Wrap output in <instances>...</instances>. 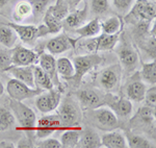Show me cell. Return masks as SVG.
Masks as SVG:
<instances>
[{
    "mask_svg": "<svg viewBox=\"0 0 156 148\" xmlns=\"http://www.w3.org/2000/svg\"><path fill=\"white\" fill-rule=\"evenodd\" d=\"M84 117L90 125L104 132L117 129L119 126V118L109 107L102 105L95 109L85 110Z\"/></svg>",
    "mask_w": 156,
    "mask_h": 148,
    "instance_id": "obj_1",
    "label": "cell"
},
{
    "mask_svg": "<svg viewBox=\"0 0 156 148\" xmlns=\"http://www.w3.org/2000/svg\"><path fill=\"white\" fill-rule=\"evenodd\" d=\"M57 116L59 117L62 126L69 127L79 126L82 120V112L79 105L71 97H66L57 106Z\"/></svg>",
    "mask_w": 156,
    "mask_h": 148,
    "instance_id": "obj_2",
    "label": "cell"
},
{
    "mask_svg": "<svg viewBox=\"0 0 156 148\" xmlns=\"http://www.w3.org/2000/svg\"><path fill=\"white\" fill-rule=\"evenodd\" d=\"M9 109L12 110L15 118L20 124L22 130L27 134L34 132V126L37 122L36 113L32 111L29 106L24 104L22 101L12 99L9 102Z\"/></svg>",
    "mask_w": 156,
    "mask_h": 148,
    "instance_id": "obj_3",
    "label": "cell"
},
{
    "mask_svg": "<svg viewBox=\"0 0 156 148\" xmlns=\"http://www.w3.org/2000/svg\"><path fill=\"white\" fill-rule=\"evenodd\" d=\"M103 63H104V59L97 53H90L85 54V56H76L74 59V62H73L75 74L72 79H74L75 84L78 85L81 81L82 77L85 74H87L92 69H94L95 67L100 66Z\"/></svg>",
    "mask_w": 156,
    "mask_h": 148,
    "instance_id": "obj_4",
    "label": "cell"
},
{
    "mask_svg": "<svg viewBox=\"0 0 156 148\" xmlns=\"http://www.w3.org/2000/svg\"><path fill=\"white\" fill-rule=\"evenodd\" d=\"M122 67L121 65H112L106 67L99 73L97 77V84L102 90L108 93L115 92L120 87Z\"/></svg>",
    "mask_w": 156,
    "mask_h": 148,
    "instance_id": "obj_5",
    "label": "cell"
},
{
    "mask_svg": "<svg viewBox=\"0 0 156 148\" xmlns=\"http://www.w3.org/2000/svg\"><path fill=\"white\" fill-rule=\"evenodd\" d=\"M6 92L12 99L23 101L25 99L36 97L44 91L42 89H39V88H30L18 79L12 78L7 81Z\"/></svg>",
    "mask_w": 156,
    "mask_h": 148,
    "instance_id": "obj_6",
    "label": "cell"
},
{
    "mask_svg": "<svg viewBox=\"0 0 156 148\" xmlns=\"http://www.w3.org/2000/svg\"><path fill=\"white\" fill-rule=\"evenodd\" d=\"M115 52L119 56L121 65L126 72L129 73L134 71L138 65V54L133 45L126 40H123L115 48Z\"/></svg>",
    "mask_w": 156,
    "mask_h": 148,
    "instance_id": "obj_7",
    "label": "cell"
},
{
    "mask_svg": "<svg viewBox=\"0 0 156 148\" xmlns=\"http://www.w3.org/2000/svg\"><path fill=\"white\" fill-rule=\"evenodd\" d=\"M67 129L62 126L60 119L57 115H47L40 119H37L34 132L39 139H45L51 136L55 132Z\"/></svg>",
    "mask_w": 156,
    "mask_h": 148,
    "instance_id": "obj_8",
    "label": "cell"
},
{
    "mask_svg": "<svg viewBox=\"0 0 156 148\" xmlns=\"http://www.w3.org/2000/svg\"><path fill=\"white\" fill-rule=\"evenodd\" d=\"M104 104L108 105L115 115L121 119H127L131 116L133 111L132 102L126 97H118L108 93L104 96Z\"/></svg>",
    "mask_w": 156,
    "mask_h": 148,
    "instance_id": "obj_9",
    "label": "cell"
},
{
    "mask_svg": "<svg viewBox=\"0 0 156 148\" xmlns=\"http://www.w3.org/2000/svg\"><path fill=\"white\" fill-rule=\"evenodd\" d=\"M120 39V34H102L94 38H89L84 44V47L90 52L110 51L117 46Z\"/></svg>",
    "mask_w": 156,
    "mask_h": 148,
    "instance_id": "obj_10",
    "label": "cell"
},
{
    "mask_svg": "<svg viewBox=\"0 0 156 148\" xmlns=\"http://www.w3.org/2000/svg\"><path fill=\"white\" fill-rule=\"evenodd\" d=\"M128 17L136 18L140 21H152L156 16L155 1L151 0H136L131 9L127 14Z\"/></svg>",
    "mask_w": 156,
    "mask_h": 148,
    "instance_id": "obj_11",
    "label": "cell"
},
{
    "mask_svg": "<svg viewBox=\"0 0 156 148\" xmlns=\"http://www.w3.org/2000/svg\"><path fill=\"white\" fill-rule=\"evenodd\" d=\"M146 90V84L140 78V72H135V74L130 76L125 85V95L130 101H144Z\"/></svg>",
    "mask_w": 156,
    "mask_h": 148,
    "instance_id": "obj_12",
    "label": "cell"
},
{
    "mask_svg": "<svg viewBox=\"0 0 156 148\" xmlns=\"http://www.w3.org/2000/svg\"><path fill=\"white\" fill-rule=\"evenodd\" d=\"M60 102V92L54 88L47 93H41L36 99V106L43 114H49L55 111Z\"/></svg>",
    "mask_w": 156,
    "mask_h": 148,
    "instance_id": "obj_13",
    "label": "cell"
},
{
    "mask_svg": "<svg viewBox=\"0 0 156 148\" xmlns=\"http://www.w3.org/2000/svg\"><path fill=\"white\" fill-rule=\"evenodd\" d=\"M77 100L85 110L104 105V96L100 91L94 89H82L75 93Z\"/></svg>",
    "mask_w": 156,
    "mask_h": 148,
    "instance_id": "obj_14",
    "label": "cell"
},
{
    "mask_svg": "<svg viewBox=\"0 0 156 148\" xmlns=\"http://www.w3.org/2000/svg\"><path fill=\"white\" fill-rule=\"evenodd\" d=\"M39 61V54L34 50L23 46L12 49V62L14 66H31Z\"/></svg>",
    "mask_w": 156,
    "mask_h": 148,
    "instance_id": "obj_15",
    "label": "cell"
},
{
    "mask_svg": "<svg viewBox=\"0 0 156 148\" xmlns=\"http://www.w3.org/2000/svg\"><path fill=\"white\" fill-rule=\"evenodd\" d=\"M73 47H74V43L66 34H58V36L48 40L46 43V49L49 51V53L53 54V56L64 53L68 50L72 49Z\"/></svg>",
    "mask_w": 156,
    "mask_h": 148,
    "instance_id": "obj_16",
    "label": "cell"
},
{
    "mask_svg": "<svg viewBox=\"0 0 156 148\" xmlns=\"http://www.w3.org/2000/svg\"><path fill=\"white\" fill-rule=\"evenodd\" d=\"M6 72L12 74L14 78L24 82L28 87L36 88L32 65L31 66H14L12 65V67H9Z\"/></svg>",
    "mask_w": 156,
    "mask_h": 148,
    "instance_id": "obj_17",
    "label": "cell"
},
{
    "mask_svg": "<svg viewBox=\"0 0 156 148\" xmlns=\"http://www.w3.org/2000/svg\"><path fill=\"white\" fill-rule=\"evenodd\" d=\"M87 16H89V4L85 2L81 9H75L72 13H69L66 18L62 20V22H64L65 26L75 29L84 24Z\"/></svg>",
    "mask_w": 156,
    "mask_h": 148,
    "instance_id": "obj_18",
    "label": "cell"
},
{
    "mask_svg": "<svg viewBox=\"0 0 156 148\" xmlns=\"http://www.w3.org/2000/svg\"><path fill=\"white\" fill-rule=\"evenodd\" d=\"M102 146L106 148H126V137L120 130H110L101 137Z\"/></svg>",
    "mask_w": 156,
    "mask_h": 148,
    "instance_id": "obj_19",
    "label": "cell"
},
{
    "mask_svg": "<svg viewBox=\"0 0 156 148\" xmlns=\"http://www.w3.org/2000/svg\"><path fill=\"white\" fill-rule=\"evenodd\" d=\"M40 67L48 74V76L51 78L53 85H59L58 78H57V72H56V60L51 53H43L39 56Z\"/></svg>",
    "mask_w": 156,
    "mask_h": 148,
    "instance_id": "obj_20",
    "label": "cell"
},
{
    "mask_svg": "<svg viewBox=\"0 0 156 148\" xmlns=\"http://www.w3.org/2000/svg\"><path fill=\"white\" fill-rule=\"evenodd\" d=\"M6 24L16 31L18 37L24 43L30 44L37 39V29L34 25H23L20 23H14V22Z\"/></svg>",
    "mask_w": 156,
    "mask_h": 148,
    "instance_id": "obj_21",
    "label": "cell"
},
{
    "mask_svg": "<svg viewBox=\"0 0 156 148\" xmlns=\"http://www.w3.org/2000/svg\"><path fill=\"white\" fill-rule=\"evenodd\" d=\"M77 147H81V148L102 147L101 137L99 136L98 132H95L94 129L90 128V127H87V128H85V129L82 128Z\"/></svg>",
    "mask_w": 156,
    "mask_h": 148,
    "instance_id": "obj_22",
    "label": "cell"
},
{
    "mask_svg": "<svg viewBox=\"0 0 156 148\" xmlns=\"http://www.w3.org/2000/svg\"><path fill=\"white\" fill-rule=\"evenodd\" d=\"M81 132H82V127L80 125L79 126L69 127V128L65 129L59 141L60 144H62V147L65 148L77 147Z\"/></svg>",
    "mask_w": 156,
    "mask_h": 148,
    "instance_id": "obj_23",
    "label": "cell"
},
{
    "mask_svg": "<svg viewBox=\"0 0 156 148\" xmlns=\"http://www.w3.org/2000/svg\"><path fill=\"white\" fill-rule=\"evenodd\" d=\"M74 31L79 34L80 38H85V39L94 38L101 32V21L99 18H95L78 28H75Z\"/></svg>",
    "mask_w": 156,
    "mask_h": 148,
    "instance_id": "obj_24",
    "label": "cell"
},
{
    "mask_svg": "<svg viewBox=\"0 0 156 148\" xmlns=\"http://www.w3.org/2000/svg\"><path fill=\"white\" fill-rule=\"evenodd\" d=\"M34 68V84L36 88L42 89L43 91H49L53 89L54 85L52 82L51 78L48 76V74L37 65H32Z\"/></svg>",
    "mask_w": 156,
    "mask_h": 148,
    "instance_id": "obj_25",
    "label": "cell"
},
{
    "mask_svg": "<svg viewBox=\"0 0 156 148\" xmlns=\"http://www.w3.org/2000/svg\"><path fill=\"white\" fill-rule=\"evenodd\" d=\"M18 39V34L11 26L6 23H0V44L11 49L16 45Z\"/></svg>",
    "mask_w": 156,
    "mask_h": 148,
    "instance_id": "obj_26",
    "label": "cell"
},
{
    "mask_svg": "<svg viewBox=\"0 0 156 148\" xmlns=\"http://www.w3.org/2000/svg\"><path fill=\"white\" fill-rule=\"evenodd\" d=\"M123 28V22L121 18L112 16L101 22V31L106 34H120Z\"/></svg>",
    "mask_w": 156,
    "mask_h": 148,
    "instance_id": "obj_27",
    "label": "cell"
},
{
    "mask_svg": "<svg viewBox=\"0 0 156 148\" xmlns=\"http://www.w3.org/2000/svg\"><path fill=\"white\" fill-rule=\"evenodd\" d=\"M56 72L62 78L72 79L75 74L74 65L68 57H59L56 60Z\"/></svg>",
    "mask_w": 156,
    "mask_h": 148,
    "instance_id": "obj_28",
    "label": "cell"
},
{
    "mask_svg": "<svg viewBox=\"0 0 156 148\" xmlns=\"http://www.w3.org/2000/svg\"><path fill=\"white\" fill-rule=\"evenodd\" d=\"M32 15V6L29 1L27 0H23V1L17 3L15 6L14 12H12V18L17 23H20L23 20L28 18Z\"/></svg>",
    "mask_w": 156,
    "mask_h": 148,
    "instance_id": "obj_29",
    "label": "cell"
},
{
    "mask_svg": "<svg viewBox=\"0 0 156 148\" xmlns=\"http://www.w3.org/2000/svg\"><path fill=\"white\" fill-rule=\"evenodd\" d=\"M16 118L12 110L5 105H0V132H5L15 125Z\"/></svg>",
    "mask_w": 156,
    "mask_h": 148,
    "instance_id": "obj_30",
    "label": "cell"
},
{
    "mask_svg": "<svg viewBox=\"0 0 156 148\" xmlns=\"http://www.w3.org/2000/svg\"><path fill=\"white\" fill-rule=\"evenodd\" d=\"M140 76L145 84L155 85L156 82V63L152 61L150 63H144Z\"/></svg>",
    "mask_w": 156,
    "mask_h": 148,
    "instance_id": "obj_31",
    "label": "cell"
},
{
    "mask_svg": "<svg viewBox=\"0 0 156 148\" xmlns=\"http://www.w3.org/2000/svg\"><path fill=\"white\" fill-rule=\"evenodd\" d=\"M127 146L130 148H152L153 145L151 142L144 136L127 132L126 134Z\"/></svg>",
    "mask_w": 156,
    "mask_h": 148,
    "instance_id": "obj_32",
    "label": "cell"
},
{
    "mask_svg": "<svg viewBox=\"0 0 156 148\" xmlns=\"http://www.w3.org/2000/svg\"><path fill=\"white\" fill-rule=\"evenodd\" d=\"M48 11L51 13L52 15L56 19L62 22V20L67 17V15L70 12V5L67 1L65 0H56L54 5H51L48 9Z\"/></svg>",
    "mask_w": 156,
    "mask_h": 148,
    "instance_id": "obj_33",
    "label": "cell"
},
{
    "mask_svg": "<svg viewBox=\"0 0 156 148\" xmlns=\"http://www.w3.org/2000/svg\"><path fill=\"white\" fill-rule=\"evenodd\" d=\"M43 19H44V24L48 27L50 34H58L62 31V22L55 18L48 9H46L44 16H43Z\"/></svg>",
    "mask_w": 156,
    "mask_h": 148,
    "instance_id": "obj_34",
    "label": "cell"
},
{
    "mask_svg": "<svg viewBox=\"0 0 156 148\" xmlns=\"http://www.w3.org/2000/svg\"><path fill=\"white\" fill-rule=\"evenodd\" d=\"M134 118L140 120L143 124L146 125H151L152 122H154V118H155V109H151V107L145 106L140 107L136 113V116Z\"/></svg>",
    "mask_w": 156,
    "mask_h": 148,
    "instance_id": "obj_35",
    "label": "cell"
},
{
    "mask_svg": "<svg viewBox=\"0 0 156 148\" xmlns=\"http://www.w3.org/2000/svg\"><path fill=\"white\" fill-rule=\"evenodd\" d=\"M12 66V50L9 48H0V71L6 72Z\"/></svg>",
    "mask_w": 156,
    "mask_h": 148,
    "instance_id": "obj_36",
    "label": "cell"
},
{
    "mask_svg": "<svg viewBox=\"0 0 156 148\" xmlns=\"http://www.w3.org/2000/svg\"><path fill=\"white\" fill-rule=\"evenodd\" d=\"M30 2L32 6V14L37 20L41 19L44 16V13L46 12V6L48 4L49 0H27Z\"/></svg>",
    "mask_w": 156,
    "mask_h": 148,
    "instance_id": "obj_37",
    "label": "cell"
},
{
    "mask_svg": "<svg viewBox=\"0 0 156 148\" xmlns=\"http://www.w3.org/2000/svg\"><path fill=\"white\" fill-rule=\"evenodd\" d=\"M90 11L95 15H104L109 11V0H90Z\"/></svg>",
    "mask_w": 156,
    "mask_h": 148,
    "instance_id": "obj_38",
    "label": "cell"
},
{
    "mask_svg": "<svg viewBox=\"0 0 156 148\" xmlns=\"http://www.w3.org/2000/svg\"><path fill=\"white\" fill-rule=\"evenodd\" d=\"M112 4L118 12L122 15L128 14L134 4V0H112Z\"/></svg>",
    "mask_w": 156,
    "mask_h": 148,
    "instance_id": "obj_39",
    "label": "cell"
},
{
    "mask_svg": "<svg viewBox=\"0 0 156 148\" xmlns=\"http://www.w3.org/2000/svg\"><path fill=\"white\" fill-rule=\"evenodd\" d=\"M144 100L146 102L147 106L151 107V109H155L156 105V88L153 85V87H151L150 89L146 90Z\"/></svg>",
    "mask_w": 156,
    "mask_h": 148,
    "instance_id": "obj_40",
    "label": "cell"
},
{
    "mask_svg": "<svg viewBox=\"0 0 156 148\" xmlns=\"http://www.w3.org/2000/svg\"><path fill=\"white\" fill-rule=\"evenodd\" d=\"M40 148H62V144L58 140L53 139V138H45L42 139V141H40L37 145Z\"/></svg>",
    "mask_w": 156,
    "mask_h": 148,
    "instance_id": "obj_41",
    "label": "cell"
},
{
    "mask_svg": "<svg viewBox=\"0 0 156 148\" xmlns=\"http://www.w3.org/2000/svg\"><path fill=\"white\" fill-rule=\"evenodd\" d=\"M37 39H39V38H43V37H46V36H48V34H50L48 27H47L45 24L37 25Z\"/></svg>",
    "mask_w": 156,
    "mask_h": 148,
    "instance_id": "obj_42",
    "label": "cell"
},
{
    "mask_svg": "<svg viewBox=\"0 0 156 148\" xmlns=\"http://www.w3.org/2000/svg\"><path fill=\"white\" fill-rule=\"evenodd\" d=\"M65 1H67L69 3L70 9H74L77 6V4L79 3V0H65Z\"/></svg>",
    "mask_w": 156,
    "mask_h": 148,
    "instance_id": "obj_43",
    "label": "cell"
},
{
    "mask_svg": "<svg viewBox=\"0 0 156 148\" xmlns=\"http://www.w3.org/2000/svg\"><path fill=\"white\" fill-rule=\"evenodd\" d=\"M0 147H15V146L12 143L3 141V142H0Z\"/></svg>",
    "mask_w": 156,
    "mask_h": 148,
    "instance_id": "obj_44",
    "label": "cell"
},
{
    "mask_svg": "<svg viewBox=\"0 0 156 148\" xmlns=\"http://www.w3.org/2000/svg\"><path fill=\"white\" fill-rule=\"evenodd\" d=\"M9 2V0H0V9H2L3 6H5V4Z\"/></svg>",
    "mask_w": 156,
    "mask_h": 148,
    "instance_id": "obj_45",
    "label": "cell"
},
{
    "mask_svg": "<svg viewBox=\"0 0 156 148\" xmlns=\"http://www.w3.org/2000/svg\"><path fill=\"white\" fill-rule=\"evenodd\" d=\"M3 93H4V87H3V85H2V82L0 81V96L3 95Z\"/></svg>",
    "mask_w": 156,
    "mask_h": 148,
    "instance_id": "obj_46",
    "label": "cell"
},
{
    "mask_svg": "<svg viewBox=\"0 0 156 148\" xmlns=\"http://www.w3.org/2000/svg\"><path fill=\"white\" fill-rule=\"evenodd\" d=\"M151 1H155V0H151Z\"/></svg>",
    "mask_w": 156,
    "mask_h": 148,
    "instance_id": "obj_47",
    "label": "cell"
},
{
    "mask_svg": "<svg viewBox=\"0 0 156 148\" xmlns=\"http://www.w3.org/2000/svg\"><path fill=\"white\" fill-rule=\"evenodd\" d=\"M80 1H81V0H79V2H80Z\"/></svg>",
    "mask_w": 156,
    "mask_h": 148,
    "instance_id": "obj_48",
    "label": "cell"
}]
</instances>
